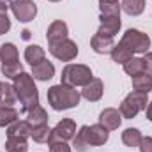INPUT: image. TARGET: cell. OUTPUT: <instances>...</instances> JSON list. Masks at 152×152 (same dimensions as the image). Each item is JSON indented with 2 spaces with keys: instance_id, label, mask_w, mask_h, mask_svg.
<instances>
[{
  "instance_id": "6da1fadb",
  "label": "cell",
  "mask_w": 152,
  "mask_h": 152,
  "mask_svg": "<svg viewBox=\"0 0 152 152\" xmlns=\"http://www.w3.org/2000/svg\"><path fill=\"white\" fill-rule=\"evenodd\" d=\"M46 97H48V103H50V106L53 110L62 112V110H69V108L78 106L80 99H81V94L75 87L58 83V85H53V87L48 88Z\"/></svg>"
},
{
  "instance_id": "7a4b0ae2",
  "label": "cell",
  "mask_w": 152,
  "mask_h": 152,
  "mask_svg": "<svg viewBox=\"0 0 152 152\" xmlns=\"http://www.w3.org/2000/svg\"><path fill=\"white\" fill-rule=\"evenodd\" d=\"M14 90H16V96L21 103V108L23 112H30L32 108H36L39 104V90L34 83V76L28 75V73H20V75L14 78V83H12Z\"/></svg>"
},
{
  "instance_id": "3957f363",
  "label": "cell",
  "mask_w": 152,
  "mask_h": 152,
  "mask_svg": "<svg viewBox=\"0 0 152 152\" xmlns=\"http://www.w3.org/2000/svg\"><path fill=\"white\" fill-rule=\"evenodd\" d=\"M62 81L64 85H69V87H85L94 76H92V69L85 64H67L64 69H62Z\"/></svg>"
},
{
  "instance_id": "277c9868",
  "label": "cell",
  "mask_w": 152,
  "mask_h": 152,
  "mask_svg": "<svg viewBox=\"0 0 152 152\" xmlns=\"http://www.w3.org/2000/svg\"><path fill=\"white\" fill-rule=\"evenodd\" d=\"M147 104H149L147 94H145V92L133 90L131 94H127V96L124 97V101L120 103L118 112L122 113V118H134L142 110L147 108Z\"/></svg>"
},
{
  "instance_id": "5b68a950",
  "label": "cell",
  "mask_w": 152,
  "mask_h": 152,
  "mask_svg": "<svg viewBox=\"0 0 152 152\" xmlns=\"http://www.w3.org/2000/svg\"><path fill=\"white\" fill-rule=\"evenodd\" d=\"M120 42L124 46H127L133 53H147V50L151 48V39L147 34L136 30V28H129L126 30V34L122 36Z\"/></svg>"
},
{
  "instance_id": "8992f818",
  "label": "cell",
  "mask_w": 152,
  "mask_h": 152,
  "mask_svg": "<svg viewBox=\"0 0 152 152\" xmlns=\"http://www.w3.org/2000/svg\"><path fill=\"white\" fill-rule=\"evenodd\" d=\"M50 53L55 58L62 60V62H71V60H75L78 57V46H76L75 41H71L67 37L64 41H60V42L50 44Z\"/></svg>"
},
{
  "instance_id": "52a82bcc",
  "label": "cell",
  "mask_w": 152,
  "mask_h": 152,
  "mask_svg": "<svg viewBox=\"0 0 152 152\" xmlns=\"http://www.w3.org/2000/svg\"><path fill=\"white\" fill-rule=\"evenodd\" d=\"M11 11L14 18L21 23H28L36 18L37 14V5L32 0H14L11 2Z\"/></svg>"
},
{
  "instance_id": "ba28073f",
  "label": "cell",
  "mask_w": 152,
  "mask_h": 152,
  "mask_svg": "<svg viewBox=\"0 0 152 152\" xmlns=\"http://www.w3.org/2000/svg\"><path fill=\"white\" fill-rule=\"evenodd\" d=\"M76 134V122L73 118H62L53 129H51V136L50 142H69L73 140ZM48 142V143H50Z\"/></svg>"
},
{
  "instance_id": "9c48e42d",
  "label": "cell",
  "mask_w": 152,
  "mask_h": 152,
  "mask_svg": "<svg viewBox=\"0 0 152 152\" xmlns=\"http://www.w3.org/2000/svg\"><path fill=\"white\" fill-rule=\"evenodd\" d=\"M83 127V133H85V138H87V143L90 147H101L108 142L110 138V131L104 129L101 124H94V126H81Z\"/></svg>"
},
{
  "instance_id": "30bf717a",
  "label": "cell",
  "mask_w": 152,
  "mask_h": 152,
  "mask_svg": "<svg viewBox=\"0 0 152 152\" xmlns=\"http://www.w3.org/2000/svg\"><path fill=\"white\" fill-rule=\"evenodd\" d=\"M99 124L108 131H115L122 124V113L117 108H104L99 113Z\"/></svg>"
},
{
  "instance_id": "8fae6325",
  "label": "cell",
  "mask_w": 152,
  "mask_h": 152,
  "mask_svg": "<svg viewBox=\"0 0 152 152\" xmlns=\"http://www.w3.org/2000/svg\"><path fill=\"white\" fill-rule=\"evenodd\" d=\"M103 92H104V85H103V81H101L99 78H92V80L83 87L81 96H83L87 101L96 103V101H99V99L103 97Z\"/></svg>"
},
{
  "instance_id": "7c38bea8",
  "label": "cell",
  "mask_w": 152,
  "mask_h": 152,
  "mask_svg": "<svg viewBox=\"0 0 152 152\" xmlns=\"http://www.w3.org/2000/svg\"><path fill=\"white\" fill-rule=\"evenodd\" d=\"M120 30V16H101V25L97 34L104 37H115Z\"/></svg>"
},
{
  "instance_id": "4fadbf2b",
  "label": "cell",
  "mask_w": 152,
  "mask_h": 152,
  "mask_svg": "<svg viewBox=\"0 0 152 152\" xmlns=\"http://www.w3.org/2000/svg\"><path fill=\"white\" fill-rule=\"evenodd\" d=\"M67 34H69L67 25H66L62 20H57V21H53V23L48 27L46 39H48L50 44H55V42H60V41L67 39Z\"/></svg>"
},
{
  "instance_id": "5bb4252c",
  "label": "cell",
  "mask_w": 152,
  "mask_h": 152,
  "mask_svg": "<svg viewBox=\"0 0 152 152\" xmlns=\"http://www.w3.org/2000/svg\"><path fill=\"white\" fill-rule=\"evenodd\" d=\"M32 76H34V80H39V81H48L55 76V66L44 58L42 62L32 66Z\"/></svg>"
},
{
  "instance_id": "9a60e30c",
  "label": "cell",
  "mask_w": 152,
  "mask_h": 152,
  "mask_svg": "<svg viewBox=\"0 0 152 152\" xmlns=\"http://www.w3.org/2000/svg\"><path fill=\"white\" fill-rule=\"evenodd\" d=\"M90 46H92V50L96 53L106 55V53H112L115 42H113V37H104V36L96 34V36H92V39H90Z\"/></svg>"
},
{
  "instance_id": "2e32d148",
  "label": "cell",
  "mask_w": 152,
  "mask_h": 152,
  "mask_svg": "<svg viewBox=\"0 0 152 152\" xmlns=\"http://www.w3.org/2000/svg\"><path fill=\"white\" fill-rule=\"evenodd\" d=\"M32 131V126L27 120H16L7 127V136H18V138H28Z\"/></svg>"
},
{
  "instance_id": "e0dca14e",
  "label": "cell",
  "mask_w": 152,
  "mask_h": 152,
  "mask_svg": "<svg viewBox=\"0 0 152 152\" xmlns=\"http://www.w3.org/2000/svg\"><path fill=\"white\" fill-rule=\"evenodd\" d=\"M133 88L138 90V92H145L149 94L152 90V73H140V75L133 76Z\"/></svg>"
},
{
  "instance_id": "ac0fdd59",
  "label": "cell",
  "mask_w": 152,
  "mask_h": 152,
  "mask_svg": "<svg viewBox=\"0 0 152 152\" xmlns=\"http://www.w3.org/2000/svg\"><path fill=\"white\" fill-rule=\"evenodd\" d=\"M142 138H143V136H142L140 129H136V127H127V129H124V133H122V143H124L126 147H129V149L140 147Z\"/></svg>"
},
{
  "instance_id": "d6986e66",
  "label": "cell",
  "mask_w": 152,
  "mask_h": 152,
  "mask_svg": "<svg viewBox=\"0 0 152 152\" xmlns=\"http://www.w3.org/2000/svg\"><path fill=\"white\" fill-rule=\"evenodd\" d=\"M18 96H16V90L12 85L2 81L0 83V106H12L16 103Z\"/></svg>"
},
{
  "instance_id": "ffe728a7",
  "label": "cell",
  "mask_w": 152,
  "mask_h": 152,
  "mask_svg": "<svg viewBox=\"0 0 152 152\" xmlns=\"http://www.w3.org/2000/svg\"><path fill=\"white\" fill-rule=\"evenodd\" d=\"M0 62L2 64L20 62V58H18V48L12 42H4L0 46Z\"/></svg>"
},
{
  "instance_id": "44dd1931",
  "label": "cell",
  "mask_w": 152,
  "mask_h": 152,
  "mask_svg": "<svg viewBox=\"0 0 152 152\" xmlns=\"http://www.w3.org/2000/svg\"><path fill=\"white\" fill-rule=\"evenodd\" d=\"M110 55H112V60H113V62H117V64H122V66H124L127 60H131V58H133V51H131L127 46H124L122 42L115 44Z\"/></svg>"
},
{
  "instance_id": "7402d4cb",
  "label": "cell",
  "mask_w": 152,
  "mask_h": 152,
  "mask_svg": "<svg viewBox=\"0 0 152 152\" xmlns=\"http://www.w3.org/2000/svg\"><path fill=\"white\" fill-rule=\"evenodd\" d=\"M27 122L32 126V127H37V126H42V124H46L48 122V113H46V110L42 108V106H36V108H32L30 112H27Z\"/></svg>"
},
{
  "instance_id": "603a6c76",
  "label": "cell",
  "mask_w": 152,
  "mask_h": 152,
  "mask_svg": "<svg viewBox=\"0 0 152 152\" xmlns=\"http://www.w3.org/2000/svg\"><path fill=\"white\" fill-rule=\"evenodd\" d=\"M120 9L129 16H138L145 11V0H122Z\"/></svg>"
},
{
  "instance_id": "cb8c5ba5",
  "label": "cell",
  "mask_w": 152,
  "mask_h": 152,
  "mask_svg": "<svg viewBox=\"0 0 152 152\" xmlns=\"http://www.w3.org/2000/svg\"><path fill=\"white\" fill-rule=\"evenodd\" d=\"M46 58V53H44V50L37 46V44H30L27 50H25V60L30 64V66H36L39 62H42Z\"/></svg>"
},
{
  "instance_id": "d4e9b609",
  "label": "cell",
  "mask_w": 152,
  "mask_h": 152,
  "mask_svg": "<svg viewBox=\"0 0 152 152\" xmlns=\"http://www.w3.org/2000/svg\"><path fill=\"white\" fill-rule=\"evenodd\" d=\"M18 110L12 106H0V127H9L12 122L18 120Z\"/></svg>"
},
{
  "instance_id": "484cf974",
  "label": "cell",
  "mask_w": 152,
  "mask_h": 152,
  "mask_svg": "<svg viewBox=\"0 0 152 152\" xmlns=\"http://www.w3.org/2000/svg\"><path fill=\"white\" fill-rule=\"evenodd\" d=\"M50 136H51V129L48 127V124L32 127V131H30V138L36 143H48L50 142Z\"/></svg>"
},
{
  "instance_id": "4316f807",
  "label": "cell",
  "mask_w": 152,
  "mask_h": 152,
  "mask_svg": "<svg viewBox=\"0 0 152 152\" xmlns=\"http://www.w3.org/2000/svg\"><path fill=\"white\" fill-rule=\"evenodd\" d=\"M28 145L25 138H18V136H7L5 142V152H27Z\"/></svg>"
},
{
  "instance_id": "83f0119b",
  "label": "cell",
  "mask_w": 152,
  "mask_h": 152,
  "mask_svg": "<svg viewBox=\"0 0 152 152\" xmlns=\"http://www.w3.org/2000/svg\"><path fill=\"white\" fill-rule=\"evenodd\" d=\"M124 71L131 76V78L136 76V75H140V73H143V71H145V67H143V60L133 57L131 60H127V62L124 64Z\"/></svg>"
},
{
  "instance_id": "f1b7e54d",
  "label": "cell",
  "mask_w": 152,
  "mask_h": 152,
  "mask_svg": "<svg viewBox=\"0 0 152 152\" xmlns=\"http://www.w3.org/2000/svg\"><path fill=\"white\" fill-rule=\"evenodd\" d=\"M101 16H120V4L118 2H99Z\"/></svg>"
},
{
  "instance_id": "f546056e",
  "label": "cell",
  "mask_w": 152,
  "mask_h": 152,
  "mask_svg": "<svg viewBox=\"0 0 152 152\" xmlns=\"http://www.w3.org/2000/svg\"><path fill=\"white\" fill-rule=\"evenodd\" d=\"M88 143H87V138H85V133H83V127H80V131L75 134L73 138V149L76 152H87L88 151Z\"/></svg>"
},
{
  "instance_id": "4dcf8cb0",
  "label": "cell",
  "mask_w": 152,
  "mask_h": 152,
  "mask_svg": "<svg viewBox=\"0 0 152 152\" xmlns=\"http://www.w3.org/2000/svg\"><path fill=\"white\" fill-rule=\"evenodd\" d=\"M2 73H4V76H7V78H12V80H14L20 73H23V66H21L20 62L2 64Z\"/></svg>"
},
{
  "instance_id": "1f68e13d",
  "label": "cell",
  "mask_w": 152,
  "mask_h": 152,
  "mask_svg": "<svg viewBox=\"0 0 152 152\" xmlns=\"http://www.w3.org/2000/svg\"><path fill=\"white\" fill-rule=\"evenodd\" d=\"M9 28H11V20H9V16H7V12L0 11V36L7 34Z\"/></svg>"
},
{
  "instance_id": "d6a6232c",
  "label": "cell",
  "mask_w": 152,
  "mask_h": 152,
  "mask_svg": "<svg viewBox=\"0 0 152 152\" xmlns=\"http://www.w3.org/2000/svg\"><path fill=\"white\" fill-rule=\"evenodd\" d=\"M50 152H71L67 142H50Z\"/></svg>"
},
{
  "instance_id": "836d02e7",
  "label": "cell",
  "mask_w": 152,
  "mask_h": 152,
  "mask_svg": "<svg viewBox=\"0 0 152 152\" xmlns=\"http://www.w3.org/2000/svg\"><path fill=\"white\" fill-rule=\"evenodd\" d=\"M138 149L140 152H152V136H143Z\"/></svg>"
},
{
  "instance_id": "e575fe53",
  "label": "cell",
  "mask_w": 152,
  "mask_h": 152,
  "mask_svg": "<svg viewBox=\"0 0 152 152\" xmlns=\"http://www.w3.org/2000/svg\"><path fill=\"white\" fill-rule=\"evenodd\" d=\"M143 67H145V71L147 73H152V53L151 51H147L145 55H143Z\"/></svg>"
},
{
  "instance_id": "d590c367",
  "label": "cell",
  "mask_w": 152,
  "mask_h": 152,
  "mask_svg": "<svg viewBox=\"0 0 152 152\" xmlns=\"http://www.w3.org/2000/svg\"><path fill=\"white\" fill-rule=\"evenodd\" d=\"M7 9H11V0H0V11L7 12Z\"/></svg>"
},
{
  "instance_id": "8d00e7d4",
  "label": "cell",
  "mask_w": 152,
  "mask_h": 152,
  "mask_svg": "<svg viewBox=\"0 0 152 152\" xmlns=\"http://www.w3.org/2000/svg\"><path fill=\"white\" fill-rule=\"evenodd\" d=\"M145 113H147V120L152 122V101L147 104V108H145Z\"/></svg>"
},
{
  "instance_id": "74e56055",
  "label": "cell",
  "mask_w": 152,
  "mask_h": 152,
  "mask_svg": "<svg viewBox=\"0 0 152 152\" xmlns=\"http://www.w3.org/2000/svg\"><path fill=\"white\" fill-rule=\"evenodd\" d=\"M28 36H30V32L28 30H23V39H28Z\"/></svg>"
},
{
  "instance_id": "f35d334b",
  "label": "cell",
  "mask_w": 152,
  "mask_h": 152,
  "mask_svg": "<svg viewBox=\"0 0 152 152\" xmlns=\"http://www.w3.org/2000/svg\"><path fill=\"white\" fill-rule=\"evenodd\" d=\"M99 2H118V0H99Z\"/></svg>"
},
{
  "instance_id": "ab89813d",
  "label": "cell",
  "mask_w": 152,
  "mask_h": 152,
  "mask_svg": "<svg viewBox=\"0 0 152 152\" xmlns=\"http://www.w3.org/2000/svg\"><path fill=\"white\" fill-rule=\"evenodd\" d=\"M48 2H60V0H48Z\"/></svg>"
},
{
  "instance_id": "60d3db41",
  "label": "cell",
  "mask_w": 152,
  "mask_h": 152,
  "mask_svg": "<svg viewBox=\"0 0 152 152\" xmlns=\"http://www.w3.org/2000/svg\"><path fill=\"white\" fill-rule=\"evenodd\" d=\"M0 83H2V81H0Z\"/></svg>"
}]
</instances>
